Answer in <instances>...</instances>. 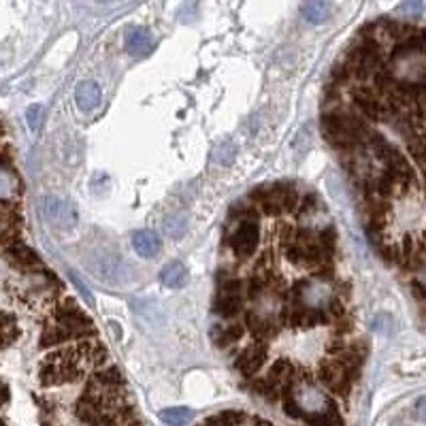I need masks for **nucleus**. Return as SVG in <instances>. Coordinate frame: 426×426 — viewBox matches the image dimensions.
<instances>
[{
	"label": "nucleus",
	"mask_w": 426,
	"mask_h": 426,
	"mask_svg": "<svg viewBox=\"0 0 426 426\" xmlns=\"http://www.w3.org/2000/svg\"><path fill=\"white\" fill-rule=\"evenodd\" d=\"M109 365V352L104 350L98 337H92L49 352L39 365V382L47 388L79 384Z\"/></svg>",
	"instance_id": "1"
},
{
	"label": "nucleus",
	"mask_w": 426,
	"mask_h": 426,
	"mask_svg": "<svg viewBox=\"0 0 426 426\" xmlns=\"http://www.w3.org/2000/svg\"><path fill=\"white\" fill-rule=\"evenodd\" d=\"M320 126H322V135L327 143H331L341 154H350L356 147L367 145L369 137L373 135L369 122L363 116L354 111H343V109L324 111Z\"/></svg>",
	"instance_id": "2"
},
{
	"label": "nucleus",
	"mask_w": 426,
	"mask_h": 426,
	"mask_svg": "<svg viewBox=\"0 0 426 426\" xmlns=\"http://www.w3.org/2000/svg\"><path fill=\"white\" fill-rule=\"evenodd\" d=\"M298 192L290 183H273V185H258L250 192V202L258 207L260 213L271 218L294 213L298 207Z\"/></svg>",
	"instance_id": "3"
},
{
	"label": "nucleus",
	"mask_w": 426,
	"mask_h": 426,
	"mask_svg": "<svg viewBox=\"0 0 426 426\" xmlns=\"http://www.w3.org/2000/svg\"><path fill=\"white\" fill-rule=\"evenodd\" d=\"M49 322H54V324L66 329L77 341L96 337V329H94L92 317L77 305L75 298H64V300L56 303V305L51 307Z\"/></svg>",
	"instance_id": "4"
},
{
	"label": "nucleus",
	"mask_w": 426,
	"mask_h": 426,
	"mask_svg": "<svg viewBox=\"0 0 426 426\" xmlns=\"http://www.w3.org/2000/svg\"><path fill=\"white\" fill-rule=\"evenodd\" d=\"M243 298H245L243 279L229 273V271H220L218 294H216V298H213V311L224 320H231L243 311Z\"/></svg>",
	"instance_id": "5"
},
{
	"label": "nucleus",
	"mask_w": 426,
	"mask_h": 426,
	"mask_svg": "<svg viewBox=\"0 0 426 426\" xmlns=\"http://www.w3.org/2000/svg\"><path fill=\"white\" fill-rule=\"evenodd\" d=\"M317 382L322 384L331 394L339 396V398H348L350 392H352V386L354 382L358 379L356 375H352L348 371V367L337 360V358H322L320 360V367H317V373H315Z\"/></svg>",
	"instance_id": "6"
},
{
	"label": "nucleus",
	"mask_w": 426,
	"mask_h": 426,
	"mask_svg": "<svg viewBox=\"0 0 426 426\" xmlns=\"http://www.w3.org/2000/svg\"><path fill=\"white\" fill-rule=\"evenodd\" d=\"M352 102L358 109V116H363L367 122H390V120H394L388 102L375 92L373 85L360 83V85L352 87Z\"/></svg>",
	"instance_id": "7"
},
{
	"label": "nucleus",
	"mask_w": 426,
	"mask_h": 426,
	"mask_svg": "<svg viewBox=\"0 0 426 426\" xmlns=\"http://www.w3.org/2000/svg\"><path fill=\"white\" fill-rule=\"evenodd\" d=\"M269 358V343L264 341H252L248 343L235 358V369L245 377V379H254L258 377L260 369L267 365Z\"/></svg>",
	"instance_id": "8"
},
{
	"label": "nucleus",
	"mask_w": 426,
	"mask_h": 426,
	"mask_svg": "<svg viewBox=\"0 0 426 426\" xmlns=\"http://www.w3.org/2000/svg\"><path fill=\"white\" fill-rule=\"evenodd\" d=\"M258 241H260V229L256 222H241L235 233L229 237V248L233 250V254L239 258V260H248L254 256L256 248H258Z\"/></svg>",
	"instance_id": "9"
},
{
	"label": "nucleus",
	"mask_w": 426,
	"mask_h": 426,
	"mask_svg": "<svg viewBox=\"0 0 426 426\" xmlns=\"http://www.w3.org/2000/svg\"><path fill=\"white\" fill-rule=\"evenodd\" d=\"M243 327L245 331L252 335L254 341H264L269 343L273 337L279 335L281 331V322L279 317H271V315H260L256 311H245V317H243Z\"/></svg>",
	"instance_id": "10"
},
{
	"label": "nucleus",
	"mask_w": 426,
	"mask_h": 426,
	"mask_svg": "<svg viewBox=\"0 0 426 426\" xmlns=\"http://www.w3.org/2000/svg\"><path fill=\"white\" fill-rule=\"evenodd\" d=\"M5 258L20 271V273H30V271H39L43 269L41 258L37 256V252L32 248H28L26 243L18 241L11 243L9 248H5Z\"/></svg>",
	"instance_id": "11"
},
{
	"label": "nucleus",
	"mask_w": 426,
	"mask_h": 426,
	"mask_svg": "<svg viewBox=\"0 0 426 426\" xmlns=\"http://www.w3.org/2000/svg\"><path fill=\"white\" fill-rule=\"evenodd\" d=\"M43 211H45L47 220L51 224L60 226V229H71L77 222V213H75L73 205L66 202V200H62V198L47 196L45 202H43Z\"/></svg>",
	"instance_id": "12"
},
{
	"label": "nucleus",
	"mask_w": 426,
	"mask_h": 426,
	"mask_svg": "<svg viewBox=\"0 0 426 426\" xmlns=\"http://www.w3.org/2000/svg\"><path fill=\"white\" fill-rule=\"evenodd\" d=\"M303 422H307L309 426H346L343 415H341L335 398H331V396L327 398L324 407H320L317 411L307 413Z\"/></svg>",
	"instance_id": "13"
},
{
	"label": "nucleus",
	"mask_w": 426,
	"mask_h": 426,
	"mask_svg": "<svg viewBox=\"0 0 426 426\" xmlns=\"http://www.w3.org/2000/svg\"><path fill=\"white\" fill-rule=\"evenodd\" d=\"M245 333L248 331H245L243 324L233 322V324H220V327H216V329L211 331V337H213V341H216L218 348L229 350V348L237 346L245 337Z\"/></svg>",
	"instance_id": "14"
},
{
	"label": "nucleus",
	"mask_w": 426,
	"mask_h": 426,
	"mask_svg": "<svg viewBox=\"0 0 426 426\" xmlns=\"http://www.w3.org/2000/svg\"><path fill=\"white\" fill-rule=\"evenodd\" d=\"M100 87L94 81H79L75 87V100L79 104L81 111H94L96 107L100 104Z\"/></svg>",
	"instance_id": "15"
},
{
	"label": "nucleus",
	"mask_w": 426,
	"mask_h": 426,
	"mask_svg": "<svg viewBox=\"0 0 426 426\" xmlns=\"http://www.w3.org/2000/svg\"><path fill=\"white\" fill-rule=\"evenodd\" d=\"M133 248L143 258H154L160 252V239L154 231H137L133 233Z\"/></svg>",
	"instance_id": "16"
},
{
	"label": "nucleus",
	"mask_w": 426,
	"mask_h": 426,
	"mask_svg": "<svg viewBox=\"0 0 426 426\" xmlns=\"http://www.w3.org/2000/svg\"><path fill=\"white\" fill-rule=\"evenodd\" d=\"M22 183L11 166H0V200H20Z\"/></svg>",
	"instance_id": "17"
},
{
	"label": "nucleus",
	"mask_w": 426,
	"mask_h": 426,
	"mask_svg": "<svg viewBox=\"0 0 426 426\" xmlns=\"http://www.w3.org/2000/svg\"><path fill=\"white\" fill-rule=\"evenodd\" d=\"M126 47L133 56H147L154 49V39L147 28H135L126 37Z\"/></svg>",
	"instance_id": "18"
},
{
	"label": "nucleus",
	"mask_w": 426,
	"mask_h": 426,
	"mask_svg": "<svg viewBox=\"0 0 426 426\" xmlns=\"http://www.w3.org/2000/svg\"><path fill=\"white\" fill-rule=\"evenodd\" d=\"M22 331L18 327V317L9 311H0V348H9L20 339Z\"/></svg>",
	"instance_id": "19"
},
{
	"label": "nucleus",
	"mask_w": 426,
	"mask_h": 426,
	"mask_svg": "<svg viewBox=\"0 0 426 426\" xmlns=\"http://www.w3.org/2000/svg\"><path fill=\"white\" fill-rule=\"evenodd\" d=\"M160 281L166 288H175V290L181 288V286H185V281H188V269H185V264L179 262V260H173V262L164 264L162 271H160Z\"/></svg>",
	"instance_id": "20"
},
{
	"label": "nucleus",
	"mask_w": 426,
	"mask_h": 426,
	"mask_svg": "<svg viewBox=\"0 0 426 426\" xmlns=\"http://www.w3.org/2000/svg\"><path fill=\"white\" fill-rule=\"evenodd\" d=\"M250 420L248 413L243 411H235V409H229V411H220L216 415H211L207 420L200 422V426H241Z\"/></svg>",
	"instance_id": "21"
},
{
	"label": "nucleus",
	"mask_w": 426,
	"mask_h": 426,
	"mask_svg": "<svg viewBox=\"0 0 426 426\" xmlns=\"http://www.w3.org/2000/svg\"><path fill=\"white\" fill-rule=\"evenodd\" d=\"M300 13L311 24H322L331 18V7L329 3H322V0H311V3H305L300 7Z\"/></svg>",
	"instance_id": "22"
},
{
	"label": "nucleus",
	"mask_w": 426,
	"mask_h": 426,
	"mask_svg": "<svg viewBox=\"0 0 426 426\" xmlns=\"http://www.w3.org/2000/svg\"><path fill=\"white\" fill-rule=\"evenodd\" d=\"M260 216V211H258V207L256 205H252V202H235L233 207H231V211H229V218L233 220V222H256V218Z\"/></svg>",
	"instance_id": "23"
},
{
	"label": "nucleus",
	"mask_w": 426,
	"mask_h": 426,
	"mask_svg": "<svg viewBox=\"0 0 426 426\" xmlns=\"http://www.w3.org/2000/svg\"><path fill=\"white\" fill-rule=\"evenodd\" d=\"M160 420L169 426H183L192 420V411L188 407H169L160 411Z\"/></svg>",
	"instance_id": "24"
},
{
	"label": "nucleus",
	"mask_w": 426,
	"mask_h": 426,
	"mask_svg": "<svg viewBox=\"0 0 426 426\" xmlns=\"http://www.w3.org/2000/svg\"><path fill=\"white\" fill-rule=\"evenodd\" d=\"M407 150H409L411 158L415 160L418 169H420L422 175H424V190H426V145H424L420 139L411 137V139H407Z\"/></svg>",
	"instance_id": "25"
},
{
	"label": "nucleus",
	"mask_w": 426,
	"mask_h": 426,
	"mask_svg": "<svg viewBox=\"0 0 426 426\" xmlns=\"http://www.w3.org/2000/svg\"><path fill=\"white\" fill-rule=\"evenodd\" d=\"M164 231L171 239H179L188 231V218L185 216H169L164 222Z\"/></svg>",
	"instance_id": "26"
},
{
	"label": "nucleus",
	"mask_w": 426,
	"mask_h": 426,
	"mask_svg": "<svg viewBox=\"0 0 426 426\" xmlns=\"http://www.w3.org/2000/svg\"><path fill=\"white\" fill-rule=\"evenodd\" d=\"M320 205V198H317V194H313V192H309V194H305L300 200H298V207H296V211H294V216H296V220H303L307 213H311V211H315Z\"/></svg>",
	"instance_id": "27"
},
{
	"label": "nucleus",
	"mask_w": 426,
	"mask_h": 426,
	"mask_svg": "<svg viewBox=\"0 0 426 426\" xmlns=\"http://www.w3.org/2000/svg\"><path fill=\"white\" fill-rule=\"evenodd\" d=\"M43 116H45V107H43V104H32V107H28V111H26L28 126H30L32 130H39L41 124H43Z\"/></svg>",
	"instance_id": "28"
},
{
	"label": "nucleus",
	"mask_w": 426,
	"mask_h": 426,
	"mask_svg": "<svg viewBox=\"0 0 426 426\" xmlns=\"http://www.w3.org/2000/svg\"><path fill=\"white\" fill-rule=\"evenodd\" d=\"M396 11L403 13L405 18H415V16H420V13L424 11V5H422V3H405V5H401Z\"/></svg>",
	"instance_id": "29"
},
{
	"label": "nucleus",
	"mask_w": 426,
	"mask_h": 426,
	"mask_svg": "<svg viewBox=\"0 0 426 426\" xmlns=\"http://www.w3.org/2000/svg\"><path fill=\"white\" fill-rule=\"evenodd\" d=\"M415 415H418L422 422H426V396H422V398L415 403Z\"/></svg>",
	"instance_id": "30"
},
{
	"label": "nucleus",
	"mask_w": 426,
	"mask_h": 426,
	"mask_svg": "<svg viewBox=\"0 0 426 426\" xmlns=\"http://www.w3.org/2000/svg\"><path fill=\"white\" fill-rule=\"evenodd\" d=\"M71 277H73V281H75V284L79 286V290H81V294H83V296L87 298V303H90V305H94V298H92V294L87 292V288H85V286L81 284V279H79V277H75V275H71Z\"/></svg>",
	"instance_id": "31"
},
{
	"label": "nucleus",
	"mask_w": 426,
	"mask_h": 426,
	"mask_svg": "<svg viewBox=\"0 0 426 426\" xmlns=\"http://www.w3.org/2000/svg\"><path fill=\"white\" fill-rule=\"evenodd\" d=\"M9 401V388L0 384V405H5Z\"/></svg>",
	"instance_id": "32"
}]
</instances>
